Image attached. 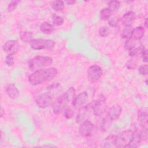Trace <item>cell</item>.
Segmentation results:
<instances>
[{"label": "cell", "mask_w": 148, "mask_h": 148, "mask_svg": "<svg viewBox=\"0 0 148 148\" xmlns=\"http://www.w3.org/2000/svg\"><path fill=\"white\" fill-rule=\"evenodd\" d=\"M57 74V69L55 67L44 68L34 71L28 76L29 83L37 86L52 80Z\"/></svg>", "instance_id": "cell-1"}, {"label": "cell", "mask_w": 148, "mask_h": 148, "mask_svg": "<svg viewBox=\"0 0 148 148\" xmlns=\"http://www.w3.org/2000/svg\"><path fill=\"white\" fill-rule=\"evenodd\" d=\"M53 63L52 58L48 56H36L31 58L28 62L29 69L35 71L50 65Z\"/></svg>", "instance_id": "cell-2"}, {"label": "cell", "mask_w": 148, "mask_h": 148, "mask_svg": "<svg viewBox=\"0 0 148 148\" xmlns=\"http://www.w3.org/2000/svg\"><path fill=\"white\" fill-rule=\"evenodd\" d=\"M133 131L131 130L123 131L114 136V146L116 147H128L130 143Z\"/></svg>", "instance_id": "cell-3"}, {"label": "cell", "mask_w": 148, "mask_h": 148, "mask_svg": "<svg viewBox=\"0 0 148 148\" xmlns=\"http://www.w3.org/2000/svg\"><path fill=\"white\" fill-rule=\"evenodd\" d=\"M30 46L34 50L48 49L51 50L54 47L55 42L51 39H33L30 42Z\"/></svg>", "instance_id": "cell-4"}, {"label": "cell", "mask_w": 148, "mask_h": 148, "mask_svg": "<svg viewBox=\"0 0 148 148\" xmlns=\"http://www.w3.org/2000/svg\"><path fill=\"white\" fill-rule=\"evenodd\" d=\"M102 73V69L99 66L97 65H91L88 68L87 71V79L91 83H96L101 77Z\"/></svg>", "instance_id": "cell-5"}, {"label": "cell", "mask_w": 148, "mask_h": 148, "mask_svg": "<svg viewBox=\"0 0 148 148\" xmlns=\"http://www.w3.org/2000/svg\"><path fill=\"white\" fill-rule=\"evenodd\" d=\"M92 110V103H90L83 106L79 108V112L76 117V121L77 124H81L83 122L88 120Z\"/></svg>", "instance_id": "cell-6"}, {"label": "cell", "mask_w": 148, "mask_h": 148, "mask_svg": "<svg viewBox=\"0 0 148 148\" xmlns=\"http://www.w3.org/2000/svg\"><path fill=\"white\" fill-rule=\"evenodd\" d=\"M107 109V105L103 98H100L92 103V110L96 116H101L105 113Z\"/></svg>", "instance_id": "cell-7"}, {"label": "cell", "mask_w": 148, "mask_h": 148, "mask_svg": "<svg viewBox=\"0 0 148 148\" xmlns=\"http://www.w3.org/2000/svg\"><path fill=\"white\" fill-rule=\"evenodd\" d=\"M36 105L40 108L45 109L52 105L53 103L51 95L48 93L39 95L35 100Z\"/></svg>", "instance_id": "cell-8"}, {"label": "cell", "mask_w": 148, "mask_h": 148, "mask_svg": "<svg viewBox=\"0 0 148 148\" xmlns=\"http://www.w3.org/2000/svg\"><path fill=\"white\" fill-rule=\"evenodd\" d=\"M68 102L65 99L63 95H60L53 101L52 104V108L53 112L55 114H60L64 109L66 106H67Z\"/></svg>", "instance_id": "cell-9"}, {"label": "cell", "mask_w": 148, "mask_h": 148, "mask_svg": "<svg viewBox=\"0 0 148 148\" xmlns=\"http://www.w3.org/2000/svg\"><path fill=\"white\" fill-rule=\"evenodd\" d=\"M20 49V45L16 40H9L3 46V51L8 55H14L16 54Z\"/></svg>", "instance_id": "cell-10"}, {"label": "cell", "mask_w": 148, "mask_h": 148, "mask_svg": "<svg viewBox=\"0 0 148 148\" xmlns=\"http://www.w3.org/2000/svg\"><path fill=\"white\" fill-rule=\"evenodd\" d=\"M94 129V124L89 120H86L80 124L79 127L80 134L85 138L91 136Z\"/></svg>", "instance_id": "cell-11"}, {"label": "cell", "mask_w": 148, "mask_h": 148, "mask_svg": "<svg viewBox=\"0 0 148 148\" xmlns=\"http://www.w3.org/2000/svg\"><path fill=\"white\" fill-rule=\"evenodd\" d=\"M88 100V94L86 91H83L79 93L75 97L72 101V105L75 108H80L84 105Z\"/></svg>", "instance_id": "cell-12"}, {"label": "cell", "mask_w": 148, "mask_h": 148, "mask_svg": "<svg viewBox=\"0 0 148 148\" xmlns=\"http://www.w3.org/2000/svg\"><path fill=\"white\" fill-rule=\"evenodd\" d=\"M138 120L139 125L143 128L147 129L148 110L147 108H143L138 110Z\"/></svg>", "instance_id": "cell-13"}, {"label": "cell", "mask_w": 148, "mask_h": 148, "mask_svg": "<svg viewBox=\"0 0 148 148\" xmlns=\"http://www.w3.org/2000/svg\"><path fill=\"white\" fill-rule=\"evenodd\" d=\"M121 111V107L119 105H114L109 109L107 113V116L112 121L117 120L120 117Z\"/></svg>", "instance_id": "cell-14"}, {"label": "cell", "mask_w": 148, "mask_h": 148, "mask_svg": "<svg viewBox=\"0 0 148 148\" xmlns=\"http://www.w3.org/2000/svg\"><path fill=\"white\" fill-rule=\"evenodd\" d=\"M136 18V14L134 12L130 11L125 13L120 19L123 25L125 27L131 25L132 23Z\"/></svg>", "instance_id": "cell-15"}, {"label": "cell", "mask_w": 148, "mask_h": 148, "mask_svg": "<svg viewBox=\"0 0 148 148\" xmlns=\"http://www.w3.org/2000/svg\"><path fill=\"white\" fill-rule=\"evenodd\" d=\"M143 140L142 136V133L141 131H139L137 130H135L134 131H133L132 136L131 140L130 143H129L128 147L131 148H135L139 146L140 142Z\"/></svg>", "instance_id": "cell-16"}, {"label": "cell", "mask_w": 148, "mask_h": 148, "mask_svg": "<svg viewBox=\"0 0 148 148\" xmlns=\"http://www.w3.org/2000/svg\"><path fill=\"white\" fill-rule=\"evenodd\" d=\"M5 91L8 95L12 99H16L19 96V91L13 84H9L5 87Z\"/></svg>", "instance_id": "cell-17"}, {"label": "cell", "mask_w": 148, "mask_h": 148, "mask_svg": "<svg viewBox=\"0 0 148 148\" xmlns=\"http://www.w3.org/2000/svg\"><path fill=\"white\" fill-rule=\"evenodd\" d=\"M145 29L143 27H137L133 29L132 32L131 37L134 39L138 40H140L144 35Z\"/></svg>", "instance_id": "cell-18"}, {"label": "cell", "mask_w": 148, "mask_h": 148, "mask_svg": "<svg viewBox=\"0 0 148 148\" xmlns=\"http://www.w3.org/2000/svg\"><path fill=\"white\" fill-rule=\"evenodd\" d=\"M39 29L42 32L45 34H50L54 30V28L53 25L49 23L48 22H46V21L42 23L40 25Z\"/></svg>", "instance_id": "cell-19"}, {"label": "cell", "mask_w": 148, "mask_h": 148, "mask_svg": "<svg viewBox=\"0 0 148 148\" xmlns=\"http://www.w3.org/2000/svg\"><path fill=\"white\" fill-rule=\"evenodd\" d=\"M62 95L68 102L72 101L76 97L75 89L73 87H71L64 93H63Z\"/></svg>", "instance_id": "cell-20"}, {"label": "cell", "mask_w": 148, "mask_h": 148, "mask_svg": "<svg viewBox=\"0 0 148 148\" xmlns=\"http://www.w3.org/2000/svg\"><path fill=\"white\" fill-rule=\"evenodd\" d=\"M145 49V46L142 45H140L138 47H134L128 50V55L131 57H136L140 55Z\"/></svg>", "instance_id": "cell-21"}, {"label": "cell", "mask_w": 148, "mask_h": 148, "mask_svg": "<svg viewBox=\"0 0 148 148\" xmlns=\"http://www.w3.org/2000/svg\"><path fill=\"white\" fill-rule=\"evenodd\" d=\"M20 38L25 43L30 42L33 39V34L29 31H21L20 33Z\"/></svg>", "instance_id": "cell-22"}, {"label": "cell", "mask_w": 148, "mask_h": 148, "mask_svg": "<svg viewBox=\"0 0 148 148\" xmlns=\"http://www.w3.org/2000/svg\"><path fill=\"white\" fill-rule=\"evenodd\" d=\"M111 121L112 120L108 116L103 118L99 125L100 130L103 132L107 131L111 124Z\"/></svg>", "instance_id": "cell-23"}, {"label": "cell", "mask_w": 148, "mask_h": 148, "mask_svg": "<svg viewBox=\"0 0 148 148\" xmlns=\"http://www.w3.org/2000/svg\"><path fill=\"white\" fill-rule=\"evenodd\" d=\"M47 89L49 91V92L50 94H55L56 93H58L60 91H62V87L58 83H53L51 85H50L47 87Z\"/></svg>", "instance_id": "cell-24"}, {"label": "cell", "mask_w": 148, "mask_h": 148, "mask_svg": "<svg viewBox=\"0 0 148 148\" xmlns=\"http://www.w3.org/2000/svg\"><path fill=\"white\" fill-rule=\"evenodd\" d=\"M137 44V40L132 38L131 36L127 38L125 43H124V48L127 50H130L134 47H135Z\"/></svg>", "instance_id": "cell-25"}, {"label": "cell", "mask_w": 148, "mask_h": 148, "mask_svg": "<svg viewBox=\"0 0 148 148\" xmlns=\"http://www.w3.org/2000/svg\"><path fill=\"white\" fill-rule=\"evenodd\" d=\"M64 2L62 1H53L51 6L52 9L56 11H61L64 8Z\"/></svg>", "instance_id": "cell-26"}, {"label": "cell", "mask_w": 148, "mask_h": 148, "mask_svg": "<svg viewBox=\"0 0 148 148\" xmlns=\"http://www.w3.org/2000/svg\"><path fill=\"white\" fill-rule=\"evenodd\" d=\"M114 135H109L106 137L102 142V147H112L114 146Z\"/></svg>", "instance_id": "cell-27"}, {"label": "cell", "mask_w": 148, "mask_h": 148, "mask_svg": "<svg viewBox=\"0 0 148 148\" xmlns=\"http://www.w3.org/2000/svg\"><path fill=\"white\" fill-rule=\"evenodd\" d=\"M112 12L108 8H103L100 12L101 18L103 20H108L112 15Z\"/></svg>", "instance_id": "cell-28"}, {"label": "cell", "mask_w": 148, "mask_h": 148, "mask_svg": "<svg viewBox=\"0 0 148 148\" xmlns=\"http://www.w3.org/2000/svg\"><path fill=\"white\" fill-rule=\"evenodd\" d=\"M133 29L134 28L131 25L125 27V28L123 29L121 32V37L124 39L131 37Z\"/></svg>", "instance_id": "cell-29"}, {"label": "cell", "mask_w": 148, "mask_h": 148, "mask_svg": "<svg viewBox=\"0 0 148 148\" xmlns=\"http://www.w3.org/2000/svg\"><path fill=\"white\" fill-rule=\"evenodd\" d=\"M52 21L54 25L56 26H60L64 23V20L61 16L53 14L52 16Z\"/></svg>", "instance_id": "cell-30"}, {"label": "cell", "mask_w": 148, "mask_h": 148, "mask_svg": "<svg viewBox=\"0 0 148 148\" xmlns=\"http://www.w3.org/2000/svg\"><path fill=\"white\" fill-rule=\"evenodd\" d=\"M127 68L129 69L133 70L136 68L137 66V60L135 57H131L130 60L127 61L125 64Z\"/></svg>", "instance_id": "cell-31"}, {"label": "cell", "mask_w": 148, "mask_h": 148, "mask_svg": "<svg viewBox=\"0 0 148 148\" xmlns=\"http://www.w3.org/2000/svg\"><path fill=\"white\" fill-rule=\"evenodd\" d=\"M108 8L112 11H116L117 10L120 6V2L119 1H110L108 2Z\"/></svg>", "instance_id": "cell-32"}, {"label": "cell", "mask_w": 148, "mask_h": 148, "mask_svg": "<svg viewBox=\"0 0 148 148\" xmlns=\"http://www.w3.org/2000/svg\"><path fill=\"white\" fill-rule=\"evenodd\" d=\"M64 110V116L66 119H70L73 117L74 114V111L70 106H66Z\"/></svg>", "instance_id": "cell-33"}, {"label": "cell", "mask_w": 148, "mask_h": 148, "mask_svg": "<svg viewBox=\"0 0 148 148\" xmlns=\"http://www.w3.org/2000/svg\"><path fill=\"white\" fill-rule=\"evenodd\" d=\"M109 28L106 26H103L99 29V34L102 37H106L109 34Z\"/></svg>", "instance_id": "cell-34"}, {"label": "cell", "mask_w": 148, "mask_h": 148, "mask_svg": "<svg viewBox=\"0 0 148 148\" xmlns=\"http://www.w3.org/2000/svg\"><path fill=\"white\" fill-rule=\"evenodd\" d=\"M19 2H20L19 1H11L8 6V12H12L14 10H15L16 8L17 7V5L19 3Z\"/></svg>", "instance_id": "cell-35"}, {"label": "cell", "mask_w": 148, "mask_h": 148, "mask_svg": "<svg viewBox=\"0 0 148 148\" xmlns=\"http://www.w3.org/2000/svg\"><path fill=\"white\" fill-rule=\"evenodd\" d=\"M5 61L8 66H12L14 64V57L13 55H8L5 58Z\"/></svg>", "instance_id": "cell-36"}, {"label": "cell", "mask_w": 148, "mask_h": 148, "mask_svg": "<svg viewBox=\"0 0 148 148\" xmlns=\"http://www.w3.org/2000/svg\"><path fill=\"white\" fill-rule=\"evenodd\" d=\"M138 72L140 75H147L148 73V69H147V65L145 64L143 65H141L138 69Z\"/></svg>", "instance_id": "cell-37"}, {"label": "cell", "mask_w": 148, "mask_h": 148, "mask_svg": "<svg viewBox=\"0 0 148 148\" xmlns=\"http://www.w3.org/2000/svg\"><path fill=\"white\" fill-rule=\"evenodd\" d=\"M119 19L116 17H113L109 19L108 21V24L112 27H115L118 25Z\"/></svg>", "instance_id": "cell-38"}, {"label": "cell", "mask_w": 148, "mask_h": 148, "mask_svg": "<svg viewBox=\"0 0 148 148\" xmlns=\"http://www.w3.org/2000/svg\"><path fill=\"white\" fill-rule=\"evenodd\" d=\"M140 55L142 56V61L143 62H147V49H145Z\"/></svg>", "instance_id": "cell-39"}, {"label": "cell", "mask_w": 148, "mask_h": 148, "mask_svg": "<svg viewBox=\"0 0 148 148\" xmlns=\"http://www.w3.org/2000/svg\"><path fill=\"white\" fill-rule=\"evenodd\" d=\"M75 2H76L75 1H66V3L68 5H73V4H74Z\"/></svg>", "instance_id": "cell-40"}, {"label": "cell", "mask_w": 148, "mask_h": 148, "mask_svg": "<svg viewBox=\"0 0 148 148\" xmlns=\"http://www.w3.org/2000/svg\"><path fill=\"white\" fill-rule=\"evenodd\" d=\"M144 25L146 28H147L148 27V23H147V18H146L145 20V22H144Z\"/></svg>", "instance_id": "cell-41"}, {"label": "cell", "mask_w": 148, "mask_h": 148, "mask_svg": "<svg viewBox=\"0 0 148 148\" xmlns=\"http://www.w3.org/2000/svg\"><path fill=\"white\" fill-rule=\"evenodd\" d=\"M3 113H4V110L2 108V107H1V117H2L3 115Z\"/></svg>", "instance_id": "cell-42"}, {"label": "cell", "mask_w": 148, "mask_h": 148, "mask_svg": "<svg viewBox=\"0 0 148 148\" xmlns=\"http://www.w3.org/2000/svg\"><path fill=\"white\" fill-rule=\"evenodd\" d=\"M145 82H146V84H147V79L146 80V81H145Z\"/></svg>", "instance_id": "cell-43"}]
</instances>
